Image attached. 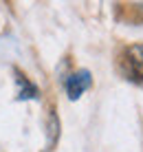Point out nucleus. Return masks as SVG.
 I'll list each match as a JSON object with an SVG mask.
<instances>
[{"instance_id": "7ed1b4c3", "label": "nucleus", "mask_w": 143, "mask_h": 152, "mask_svg": "<svg viewBox=\"0 0 143 152\" xmlns=\"http://www.w3.org/2000/svg\"><path fill=\"white\" fill-rule=\"evenodd\" d=\"M15 82L20 84V95H18V99H38L40 97L38 86H35L31 80H26L20 71H15Z\"/></svg>"}, {"instance_id": "20e7f679", "label": "nucleus", "mask_w": 143, "mask_h": 152, "mask_svg": "<svg viewBox=\"0 0 143 152\" xmlns=\"http://www.w3.org/2000/svg\"><path fill=\"white\" fill-rule=\"evenodd\" d=\"M49 145H55V141H57V137H60V121H57V115H55V110H51V115H49Z\"/></svg>"}, {"instance_id": "f03ea898", "label": "nucleus", "mask_w": 143, "mask_h": 152, "mask_svg": "<svg viewBox=\"0 0 143 152\" xmlns=\"http://www.w3.org/2000/svg\"><path fill=\"white\" fill-rule=\"evenodd\" d=\"M90 86V73L88 71H79V73H73L71 77L66 80V93H68V99H79L82 93Z\"/></svg>"}, {"instance_id": "f257e3e1", "label": "nucleus", "mask_w": 143, "mask_h": 152, "mask_svg": "<svg viewBox=\"0 0 143 152\" xmlns=\"http://www.w3.org/2000/svg\"><path fill=\"white\" fill-rule=\"evenodd\" d=\"M123 66H128L123 71L128 75V80L143 82V44L128 46L123 51Z\"/></svg>"}]
</instances>
